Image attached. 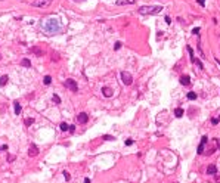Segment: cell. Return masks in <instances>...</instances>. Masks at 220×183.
Segmentation results:
<instances>
[{
	"mask_svg": "<svg viewBox=\"0 0 220 183\" xmlns=\"http://www.w3.org/2000/svg\"><path fill=\"white\" fill-rule=\"evenodd\" d=\"M42 28L44 30L46 34H56L62 30V25L59 22V19L56 18H50V19H46L43 24H42Z\"/></svg>",
	"mask_w": 220,
	"mask_h": 183,
	"instance_id": "6da1fadb",
	"label": "cell"
},
{
	"mask_svg": "<svg viewBox=\"0 0 220 183\" xmlns=\"http://www.w3.org/2000/svg\"><path fill=\"white\" fill-rule=\"evenodd\" d=\"M161 9H164L162 6H142L139 8V13L140 15H155L158 12H161Z\"/></svg>",
	"mask_w": 220,
	"mask_h": 183,
	"instance_id": "7a4b0ae2",
	"label": "cell"
},
{
	"mask_svg": "<svg viewBox=\"0 0 220 183\" xmlns=\"http://www.w3.org/2000/svg\"><path fill=\"white\" fill-rule=\"evenodd\" d=\"M121 81H123V84H126V86H130L132 83H133V77H132V74L129 71H123L121 72Z\"/></svg>",
	"mask_w": 220,
	"mask_h": 183,
	"instance_id": "3957f363",
	"label": "cell"
},
{
	"mask_svg": "<svg viewBox=\"0 0 220 183\" xmlns=\"http://www.w3.org/2000/svg\"><path fill=\"white\" fill-rule=\"evenodd\" d=\"M64 86H65L67 89H69L71 92H74V93H77V92H78V86H77L76 80H72V78H68V80L64 83Z\"/></svg>",
	"mask_w": 220,
	"mask_h": 183,
	"instance_id": "277c9868",
	"label": "cell"
},
{
	"mask_svg": "<svg viewBox=\"0 0 220 183\" xmlns=\"http://www.w3.org/2000/svg\"><path fill=\"white\" fill-rule=\"evenodd\" d=\"M52 2H53V0H34V2L31 3V6H34V8H46Z\"/></svg>",
	"mask_w": 220,
	"mask_h": 183,
	"instance_id": "5b68a950",
	"label": "cell"
},
{
	"mask_svg": "<svg viewBox=\"0 0 220 183\" xmlns=\"http://www.w3.org/2000/svg\"><path fill=\"white\" fill-rule=\"evenodd\" d=\"M207 142H208V137L207 136H203V137H201V143L198 145V154L201 155V154H203L204 152V148H205V145H207Z\"/></svg>",
	"mask_w": 220,
	"mask_h": 183,
	"instance_id": "8992f818",
	"label": "cell"
},
{
	"mask_svg": "<svg viewBox=\"0 0 220 183\" xmlns=\"http://www.w3.org/2000/svg\"><path fill=\"white\" fill-rule=\"evenodd\" d=\"M77 120H78L80 124H86V123L89 121V115H87L86 112H80V114L77 115Z\"/></svg>",
	"mask_w": 220,
	"mask_h": 183,
	"instance_id": "52a82bcc",
	"label": "cell"
},
{
	"mask_svg": "<svg viewBox=\"0 0 220 183\" xmlns=\"http://www.w3.org/2000/svg\"><path fill=\"white\" fill-rule=\"evenodd\" d=\"M28 155H30V157H37V155H39V148H37L35 145H31L30 149H28Z\"/></svg>",
	"mask_w": 220,
	"mask_h": 183,
	"instance_id": "ba28073f",
	"label": "cell"
},
{
	"mask_svg": "<svg viewBox=\"0 0 220 183\" xmlns=\"http://www.w3.org/2000/svg\"><path fill=\"white\" fill-rule=\"evenodd\" d=\"M207 174H210V176H216L217 174V167L214 166V164H210V166L207 167Z\"/></svg>",
	"mask_w": 220,
	"mask_h": 183,
	"instance_id": "9c48e42d",
	"label": "cell"
},
{
	"mask_svg": "<svg viewBox=\"0 0 220 183\" xmlns=\"http://www.w3.org/2000/svg\"><path fill=\"white\" fill-rule=\"evenodd\" d=\"M180 84L189 86V84H191V77H189V75H182V77H180Z\"/></svg>",
	"mask_w": 220,
	"mask_h": 183,
	"instance_id": "30bf717a",
	"label": "cell"
},
{
	"mask_svg": "<svg viewBox=\"0 0 220 183\" xmlns=\"http://www.w3.org/2000/svg\"><path fill=\"white\" fill-rule=\"evenodd\" d=\"M136 0H117L115 5L117 6H123V5H133Z\"/></svg>",
	"mask_w": 220,
	"mask_h": 183,
	"instance_id": "8fae6325",
	"label": "cell"
},
{
	"mask_svg": "<svg viewBox=\"0 0 220 183\" xmlns=\"http://www.w3.org/2000/svg\"><path fill=\"white\" fill-rule=\"evenodd\" d=\"M102 93L105 98H111L112 96V89H109V87H102Z\"/></svg>",
	"mask_w": 220,
	"mask_h": 183,
	"instance_id": "7c38bea8",
	"label": "cell"
},
{
	"mask_svg": "<svg viewBox=\"0 0 220 183\" xmlns=\"http://www.w3.org/2000/svg\"><path fill=\"white\" fill-rule=\"evenodd\" d=\"M13 106H15V114H16V115H19V114H21V111H22V108H21L19 102L15 100V102H13Z\"/></svg>",
	"mask_w": 220,
	"mask_h": 183,
	"instance_id": "4fadbf2b",
	"label": "cell"
},
{
	"mask_svg": "<svg viewBox=\"0 0 220 183\" xmlns=\"http://www.w3.org/2000/svg\"><path fill=\"white\" fill-rule=\"evenodd\" d=\"M31 52H33L34 55H37V56H43V50H42V49H39L37 46L31 47Z\"/></svg>",
	"mask_w": 220,
	"mask_h": 183,
	"instance_id": "5bb4252c",
	"label": "cell"
},
{
	"mask_svg": "<svg viewBox=\"0 0 220 183\" xmlns=\"http://www.w3.org/2000/svg\"><path fill=\"white\" fill-rule=\"evenodd\" d=\"M183 114H185V112H183V109H182V108H176V109H174V115H176L177 118L183 117Z\"/></svg>",
	"mask_w": 220,
	"mask_h": 183,
	"instance_id": "9a60e30c",
	"label": "cell"
},
{
	"mask_svg": "<svg viewBox=\"0 0 220 183\" xmlns=\"http://www.w3.org/2000/svg\"><path fill=\"white\" fill-rule=\"evenodd\" d=\"M21 65H22V67H25V68H31V62H30L27 58L21 59Z\"/></svg>",
	"mask_w": 220,
	"mask_h": 183,
	"instance_id": "2e32d148",
	"label": "cell"
},
{
	"mask_svg": "<svg viewBox=\"0 0 220 183\" xmlns=\"http://www.w3.org/2000/svg\"><path fill=\"white\" fill-rule=\"evenodd\" d=\"M8 81H9V77H8V75H2V78H0V87L6 86Z\"/></svg>",
	"mask_w": 220,
	"mask_h": 183,
	"instance_id": "e0dca14e",
	"label": "cell"
},
{
	"mask_svg": "<svg viewBox=\"0 0 220 183\" xmlns=\"http://www.w3.org/2000/svg\"><path fill=\"white\" fill-rule=\"evenodd\" d=\"M186 49H188V52H189L191 61H192V62H195V55H194V50H192V47H191V46H186Z\"/></svg>",
	"mask_w": 220,
	"mask_h": 183,
	"instance_id": "ac0fdd59",
	"label": "cell"
},
{
	"mask_svg": "<svg viewBox=\"0 0 220 183\" xmlns=\"http://www.w3.org/2000/svg\"><path fill=\"white\" fill-rule=\"evenodd\" d=\"M52 100L55 102V105H59V103H61V98H59L58 95H53V96H52Z\"/></svg>",
	"mask_w": 220,
	"mask_h": 183,
	"instance_id": "d6986e66",
	"label": "cell"
},
{
	"mask_svg": "<svg viewBox=\"0 0 220 183\" xmlns=\"http://www.w3.org/2000/svg\"><path fill=\"white\" fill-rule=\"evenodd\" d=\"M59 129H61L62 132H67V130H69V125H68L67 123H61V125H59Z\"/></svg>",
	"mask_w": 220,
	"mask_h": 183,
	"instance_id": "ffe728a7",
	"label": "cell"
},
{
	"mask_svg": "<svg viewBox=\"0 0 220 183\" xmlns=\"http://www.w3.org/2000/svg\"><path fill=\"white\" fill-rule=\"evenodd\" d=\"M188 99L189 100H195L196 99V93H195V92H189V93H188Z\"/></svg>",
	"mask_w": 220,
	"mask_h": 183,
	"instance_id": "44dd1931",
	"label": "cell"
},
{
	"mask_svg": "<svg viewBox=\"0 0 220 183\" xmlns=\"http://www.w3.org/2000/svg\"><path fill=\"white\" fill-rule=\"evenodd\" d=\"M50 83H52V77H50V75H46V77H44V84L49 86Z\"/></svg>",
	"mask_w": 220,
	"mask_h": 183,
	"instance_id": "7402d4cb",
	"label": "cell"
},
{
	"mask_svg": "<svg viewBox=\"0 0 220 183\" xmlns=\"http://www.w3.org/2000/svg\"><path fill=\"white\" fill-rule=\"evenodd\" d=\"M33 123H34V118H25V121H24L25 125H31Z\"/></svg>",
	"mask_w": 220,
	"mask_h": 183,
	"instance_id": "603a6c76",
	"label": "cell"
},
{
	"mask_svg": "<svg viewBox=\"0 0 220 183\" xmlns=\"http://www.w3.org/2000/svg\"><path fill=\"white\" fill-rule=\"evenodd\" d=\"M195 64L199 67V69H204V65H203V62H201L199 59H195Z\"/></svg>",
	"mask_w": 220,
	"mask_h": 183,
	"instance_id": "cb8c5ba5",
	"label": "cell"
},
{
	"mask_svg": "<svg viewBox=\"0 0 220 183\" xmlns=\"http://www.w3.org/2000/svg\"><path fill=\"white\" fill-rule=\"evenodd\" d=\"M62 174H64V177H65V180H67V182H68V180H71V176H69V173H68V171H64Z\"/></svg>",
	"mask_w": 220,
	"mask_h": 183,
	"instance_id": "d4e9b609",
	"label": "cell"
},
{
	"mask_svg": "<svg viewBox=\"0 0 220 183\" xmlns=\"http://www.w3.org/2000/svg\"><path fill=\"white\" fill-rule=\"evenodd\" d=\"M102 139H105V140H114V136H109V134H105V136H102Z\"/></svg>",
	"mask_w": 220,
	"mask_h": 183,
	"instance_id": "484cf974",
	"label": "cell"
},
{
	"mask_svg": "<svg viewBox=\"0 0 220 183\" xmlns=\"http://www.w3.org/2000/svg\"><path fill=\"white\" fill-rule=\"evenodd\" d=\"M58 59H59V58H58V53L53 52V53H52V61H58Z\"/></svg>",
	"mask_w": 220,
	"mask_h": 183,
	"instance_id": "4316f807",
	"label": "cell"
},
{
	"mask_svg": "<svg viewBox=\"0 0 220 183\" xmlns=\"http://www.w3.org/2000/svg\"><path fill=\"white\" fill-rule=\"evenodd\" d=\"M120 47H121V42H117V43H115V46H114V49H115V50H118Z\"/></svg>",
	"mask_w": 220,
	"mask_h": 183,
	"instance_id": "83f0119b",
	"label": "cell"
},
{
	"mask_svg": "<svg viewBox=\"0 0 220 183\" xmlns=\"http://www.w3.org/2000/svg\"><path fill=\"white\" fill-rule=\"evenodd\" d=\"M132 145H133V140H132V139L126 140V146H132Z\"/></svg>",
	"mask_w": 220,
	"mask_h": 183,
	"instance_id": "f1b7e54d",
	"label": "cell"
},
{
	"mask_svg": "<svg viewBox=\"0 0 220 183\" xmlns=\"http://www.w3.org/2000/svg\"><path fill=\"white\" fill-rule=\"evenodd\" d=\"M211 123L216 125V124H219V118H211Z\"/></svg>",
	"mask_w": 220,
	"mask_h": 183,
	"instance_id": "f546056e",
	"label": "cell"
},
{
	"mask_svg": "<svg viewBox=\"0 0 220 183\" xmlns=\"http://www.w3.org/2000/svg\"><path fill=\"white\" fill-rule=\"evenodd\" d=\"M198 33H199V28H198V27H196V28H194V30H192V34H198Z\"/></svg>",
	"mask_w": 220,
	"mask_h": 183,
	"instance_id": "4dcf8cb0",
	"label": "cell"
},
{
	"mask_svg": "<svg viewBox=\"0 0 220 183\" xmlns=\"http://www.w3.org/2000/svg\"><path fill=\"white\" fill-rule=\"evenodd\" d=\"M69 132L74 133V132H76V127H74V125H69Z\"/></svg>",
	"mask_w": 220,
	"mask_h": 183,
	"instance_id": "1f68e13d",
	"label": "cell"
},
{
	"mask_svg": "<svg viewBox=\"0 0 220 183\" xmlns=\"http://www.w3.org/2000/svg\"><path fill=\"white\" fill-rule=\"evenodd\" d=\"M166 22H167V24H171V19H170V16H166Z\"/></svg>",
	"mask_w": 220,
	"mask_h": 183,
	"instance_id": "d6a6232c",
	"label": "cell"
},
{
	"mask_svg": "<svg viewBox=\"0 0 220 183\" xmlns=\"http://www.w3.org/2000/svg\"><path fill=\"white\" fill-rule=\"evenodd\" d=\"M13 159H15V157H13V155H9V157H8V161H13Z\"/></svg>",
	"mask_w": 220,
	"mask_h": 183,
	"instance_id": "836d02e7",
	"label": "cell"
},
{
	"mask_svg": "<svg viewBox=\"0 0 220 183\" xmlns=\"http://www.w3.org/2000/svg\"><path fill=\"white\" fill-rule=\"evenodd\" d=\"M2 151H8V145H2Z\"/></svg>",
	"mask_w": 220,
	"mask_h": 183,
	"instance_id": "e575fe53",
	"label": "cell"
},
{
	"mask_svg": "<svg viewBox=\"0 0 220 183\" xmlns=\"http://www.w3.org/2000/svg\"><path fill=\"white\" fill-rule=\"evenodd\" d=\"M204 2H205V0H198V3H199L201 6H204Z\"/></svg>",
	"mask_w": 220,
	"mask_h": 183,
	"instance_id": "d590c367",
	"label": "cell"
},
{
	"mask_svg": "<svg viewBox=\"0 0 220 183\" xmlns=\"http://www.w3.org/2000/svg\"><path fill=\"white\" fill-rule=\"evenodd\" d=\"M84 183H90V179H89V177H86V179H84Z\"/></svg>",
	"mask_w": 220,
	"mask_h": 183,
	"instance_id": "8d00e7d4",
	"label": "cell"
},
{
	"mask_svg": "<svg viewBox=\"0 0 220 183\" xmlns=\"http://www.w3.org/2000/svg\"><path fill=\"white\" fill-rule=\"evenodd\" d=\"M216 182H217V183H220V176H217V177H216Z\"/></svg>",
	"mask_w": 220,
	"mask_h": 183,
	"instance_id": "74e56055",
	"label": "cell"
},
{
	"mask_svg": "<svg viewBox=\"0 0 220 183\" xmlns=\"http://www.w3.org/2000/svg\"><path fill=\"white\" fill-rule=\"evenodd\" d=\"M216 62H217V64L220 65V59H219V58H216Z\"/></svg>",
	"mask_w": 220,
	"mask_h": 183,
	"instance_id": "f35d334b",
	"label": "cell"
},
{
	"mask_svg": "<svg viewBox=\"0 0 220 183\" xmlns=\"http://www.w3.org/2000/svg\"><path fill=\"white\" fill-rule=\"evenodd\" d=\"M0 59H2V55H0Z\"/></svg>",
	"mask_w": 220,
	"mask_h": 183,
	"instance_id": "ab89813d",
	"label": "cell"
},
{
	"mask_svg": "<svg viewBox=\"0 0 220 183\" xmlns=\"http://www.w3.org/2000/svg\"><path fill=\"white\" fill-rule=\"evenodd\" d=\"M0 149H2V146H0Z\"/></svg>",
	"mask_w": 220,
	"mask_h": 183,
	"instance_id": "60d3db41",
	"label": "cell"
},
{
	"mask_svg": "<svg viewBox=\"0 0 220 183\" xmlns=\"http://www.w3.org/2000/svg\"><path fill=\"white\" fill-rule=\"evenodd\" d=\"M219 118H220V115H219Z\"/></svg>",
	"mask_w": 220,
	"mask_h": 183,
	"instance_id": "b9f144b4",
	"label": "cell"
}]
</instances>
